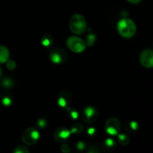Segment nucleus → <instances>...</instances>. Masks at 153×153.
<instances>
[{"mask_svg":"<svg viewBox=\"0 0 153 153\" xmlns=\"http://www.w3.org/2000/svg\"><path fill=\"white\" fill-rule=\"evenodd\" d=\"M117 29L121 36L126 38H130L135 35L137 26L134 22L128 18L120 20L117 24Z\"/></svg>","mask_w":153,"mask_h":153,"instance_id":"1","label":"nucleus"},{"mask_svg":"<svg viewBox=\"0 0 153 153\" xmlns=\"http://www.w3.org/2000/svg\"><path fill=\"white\" fill-rule=\"evenodd\" d=\"M69 29L74 35H80L86 29V21L85 17L80 14H75L69 20Z\"/></svg>","mask_w":153,"mask_h":153,"instance_id":"2","label":"nucleus"},{"mask_svg":"<svg viewBox=\"0 0 153 153\" xmlns=\"http://www.w3.org/2000/svg\"><path fill=\"white\" fill-rule=\"evenodd\" d=\"M66 45L71 51L75 53H81L86 50V42L77 36H71L67 39Z\"/></svg>","mask_w":153,"mask_h":153,"instance_id":"3","label":"nucleus"},{"mask_svg":"<svg viewBox=\"0 0 153 153\" xmlns=\"http://www.w3.org/2000/svg\"><path fill=\"white\" fill-rule=\"evenodd\" d=\"M40 137V133L35 128L30 127L26 128L22 134V141L26 146H33Z\"/></svg>","mask_w":153,"mask_h":153,"instance_id":"4","label":"nucleus"},{"mask_svg":"<svg viewBox=\"0 0 153 153\" xmlns=\"http://www.w3.org/2000/svg\"><path fill=\"white\" fill-rule=\"evenodd\" d=\"M68 58V55L67 51L61 48H54L50 53L51 61L55 65L63 64L67 61Z\"/></svg>","mask_w":153,"mask_h":153,"instance_id":"5","label":"nucleus"},{"mask_svg":"<svg viewBox=\"0 0 153 153\" xmlns=\"http://www.w3.org/2000/svg\"><path fill=\"white\" fill-rule=\"evenodd\" d=\"M121 129V124L118 119L111 117L107 120L105 123V130L109 134L116 135Z\"/></svg>","mask_w":153,"mask_h":153,"instance_id":"6","label":"nucleus"},{"mask_svg":"<svg viewBox=\"0 0 153 153\" xmlns=\"http://www.w3.org/2000/svg\"><path fill=\"white\" fill-rule=\"evenodd\" d=\"M83 121L86 123H92L98 119V111L95 107L89 106L83 109Z\"/></svg>","mask_w":153,"mask_h":153,"instance_id":"7","label":"nucleus"},{"mask_svg":"<svg viewBox=\"0 0 153 153\" xmlns=\"http://www.w3.org/2000/svg\"><path fill=\"white\" fill-rule=\"evenodd\" d=\"M140 62L146 68H153V51L151 49L144 50L140 56Z\"/></svg>","mask_w":153,"mask_h":153,"instance_id":"8","label":"nucleus"},{"mask_svg":"<svg viewBox=\"0 0 153 153\" xmlns=\"http://www.w3.org/2000/svg\"><path fill=\"white\" fill-rule=\"evenodd\" d=\"M70 134V131L68 130L65 128L61 127L56 129V131L54 132V138H55V140L57 142L62 143L69 137Z\"/></svg>","mask_w":153,"mask_h":153,"instance_id":"9","label":"nucleus"},{"mask_svg":"<svg viewBox=\"0 0 153 153\" xmlns=\"http://www.w3.org/2000/svg\"><path fill=\"white\" fill-rule=\"evenodd\" d=\"M71 98L68 92H62L60 93L58 98V104L61 107H68L71 104Z\"/></svg>","mask_w":153,"mask_h":153,"instance_id":"10","label":"nucleus"},{"mask_svg":"<svg viewBox=\"0 0 153 153\" xmlns=\"http://www.w3.org/2000/svg\"><path fill=\"white\" fill-rule=\"evenodd\" d=\"M9 50L3 45H0V63H5L9 60Z\"/></svg>","mask_w":153,"mask_h":153,"instance_id":"11","label":"nucleus"},{"mask_svg":"<svg viewBox=\"0 0 153 153\" xmlns=\"http://www.w3.org/2000/svg\"><path fill=\"white\" fill-rule=\"evenodd\" d=\"M118 140L122 146H128L130 143V138L126 134H120L118 137Z\"/></svg>","mask_w":153,"mask_h":153,"instance_id":"12","label":"nucleus"},{"mask_svg":"<svg viewBox=\"0 0 153 153\" xmlns=\"http://www.w3.org/2000/svg\"><path fill=\"white\" fill-rule=\"evenodd\" d=\"M42 45L46 48H49L51 45L53 44V38L51 35H45V36L42 38Z\"/></svg>","mask_w":153,"mask_h":153,"instance_id":"13","label":"nucleus"},{"mask_svg":"<svg viewBox=\"0 0 153 153\" xmlns=\"http://www.w3.org/2000/svg\"><path fill=\"white\" fill-rule=\"evenodd\" d=\"M83 130V127L81 124L77 123V124H74L71 127V133L74 134H80L81 133L82 131Z\"/></svg>","mask_w":153,"mask_h":153,"instance_id":"14","label":"nucleus"},{"mask_svg":"<svg viewBox=\"0 0 153 153\" xmlns=\"http://www.w3.org/2000/svg\"><path fill=\"white\" fill-rule=\"evenodd\" d=\"M13 153H30L29 152V150L26 146L20 145L17 146L14 150V152Z\"/></svg>","mask_w":153,"mask_h":153,"instance_id":"15","label":"nucleus"},{"mask_svg":"<svg viewBox=\"0 0 153 153\" xmlns=\"http://www.w3.org/2000/svg\"><path fill=\"white\" fill-rule=\"evenodd\" d=\"M6 66L9 70H14L16 68V62L14 60H8V61L7 62Z\"/></svg>","mask_w":153,"mask_h":153,"instance_id":"16","label":"nucleus"},{"mask_svg":"<svg viewBox=\"0 0 153 153\" xmlns=\"http://www.w3.org/2000/svg\"><path fill=\"white\" fill-rule=\"evenodd\" d=\"M2 86H4V87L5 88H9V87H11L12 86V83H11V80L10 79H5V80L2 81Z\"/></svg>","mask_w":153,"mask_h":153,"instance_id":"17","label":"nucleus"},{"mask_svg":"<svg viewBox=\"0 0 153 153\" xmlns=\"http://www.w3.org/2000/svg\"><path fill=\"white\" fill-rule=\"evenodd\" d=\"M88 38V42L86 43V45L88 46H92L94 43H95V36L93 35H90L87 37Z\"/></svg>","mask_w":153,"mask_h":153,"instance_id":"18","label":"nucleus"},{"mask_svg":"<svg viewBox=\"0 0 153 153\" xmlns=\"http://www.w3.org/2000/svg\"><path fill=\"white\" fill-rule=\"evenodd\" d=\"M2 104H4L5 106H9L10 104H11V98H9V97L8 96H5V97H3V98H2Z\"/></svg>","mask_w":153,"mask_h":153,"instance_id":"19","label":"nucleus"},{"mask_svg":"<svg viewBox=\"0 0 153 153\" xmlns=\"http://www.w3.org/2000/svg\"><path fill=\"white\" fill-rule=\"evenodd\" d=\"M61 150L63 153H68L70 152V146L68 144L65 143L61 146Z\"/></svg>","mask_w":153,"mask_h":153,"instance_id":"20","label":"nucleus"},{"mask_svg":"<svg viewBox=\"0 0 153 153\" xmlns=\"http://www.w3.org/2000/svg\"><path fill=\"white\" fill-rule=\"evenodd\" d=\"M106 146L107 147H112L114 146V142H113V140L111 139H107L105 142Z\"/></svg>","mask_w":153,"mask_h":153,"instance_id":"21","label":"nucleus"},{"mask_svg":"<svg viewBox=\"0 0 153 153\" xmlns=\"http://www.w3.org/2000/svg\"><path fill=\"white\" fill-rule=\"evenodd\" d=\"M127 2H128L129 3L131 4H138L142 1V0H126Z\"/></svg>","mask_w":153,"mask_h":153,"instance_id":"22","label":"nucleus"},{"mask_svg":"<svg viewBox=\"0 0 153 153\" xmlns=\"http://www.w3.org/2000/svg\"><path fill=\"white\" fill-rule=\"evenodd\" d=\"M84 147H85V145L83 142H80L78 144H77V148H78L80 150H83V149H84Z\"/></svg>","mask_w":153,"mask_h":153,"instance_id":"23","label":"nucleus"},{"mask_svg":"<svg viewBox=\"0 0 153 153\" xmlns=\"http://www.w3.org/2000/svg\"><path fill=\"white\" fill-rule=\"evenodd\" d=\"M2 67L0 66V78H1V76H2Z\"/></svg>","mask_w":153,"mask_h":153,"instance_id":"24","label":"nucleus"}]
</instances>
